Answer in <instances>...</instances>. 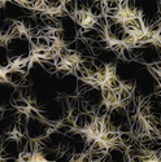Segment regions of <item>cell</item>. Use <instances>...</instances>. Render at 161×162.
<instances>
[{
    "label": "cell",
    "mask_w": 161,
    "mask_h": 162,
    "mask_svg": "<svg viewBox=\"0 0 161 162\" xmlns=\"http://www.w3.org/2000/svg\"><path fill=\"white\" fill-rule=\"evenodd\" d=\"M109 110H110L109 105L105 103V101H103L101 104H99L97 107H96V109H95V115H96V118H104V117L108 115Z\"/></svg>",
    "instance_id": "obj_2"
},
{
    "label": "cell",
    "mask_w": 161,
    "mask_h": 162,
    "mask_svg": "<svg viewBox=\"0 0 161 162\" xmlns=\"http://www.w3.org/2000/svg\"><path fill=\"white\" fill-rule=\"evenodd\" d=\"M120 10L121 12L127 10V0H120Z\"/></svg>",
    "instance_id": "obj_7"
},
{
    "label": "cell",
    "mask_w": 161,
    "mask_h": 162,
    "mask_svg": "<svg viewBox=\"0 0 161 162\" xmlns=\"http://www.w3.org/2000/svg\"><path fill=\"white\" fill-rule=\"evenodd\" d=\"M159 2H161V0H159Z\"/></svg>",
    "instance_id": "obj_10"
},
{
    "label": "cell",
    "mask_w": 161,
    "mask_h": 162,
    "mask_svg": "<svg viewBox=\"0 0 161 162\" xmlns=\"http://www.w3.org/2000/svg\"><path fill=\"white\" fill-rule=\"evenodd\" d=\"M123 29H125L127 33H130V34H134L135 31H138L137 30V25L134 23V21H133V18H130V20H125L123 21Z\"/></svg>",
    "instance_id": "obj_5"
},
{
    "label": "cell",
    "mask_w": 161,
    "mask_h": 162,
    "mask_svg": "<svg viewBox=\"0 0 161 162\" xmlns=\"http://www.w3.org/2000/svg\"><path fill=\"white\" fill-rule=\"evenodd\" d=\"M4 77L7 79V82H9L10 84H13L16 87L21 86L23 82V78H25V74L21 73L20 70H17L16 67H13L12 70H8L4 73Z\"/></svg>",
    "instance_id": "obj_1"
},
{
    "label": "cell",
    "mask_w": 161,
    "mask_h": 162,
    "mask_svg": "<svg viewBox=\"0 0 161 162\" xmlns=\"http://www.w3.org/2000/svg\"><path fill=\"white\" fill-rule=\"evenodd\" d=\"M40 64H42V67H43V70H44L46 73L48 74H55L57 71V66L52 64V62H49V61H40Z\"/></svg>",
    "instance_id": "obj_4"
},
{
    "label": "cell",
    "mask_w": 161,
    "mask_h": 162,
    "mask_svg": "<svg viewBox=\"0 0 161 162\" xmlns=\"http://www.w3.org/2000/svg\"><path fill=\"white\" fill-rule=\"evenodd\" d=\"M5 2H7V0H0V9H3L5 7Z\"/></svg>",
    "instance_id": "obj_9"
},
{
    "label": "cell",
    "mask_w": 161,
    "mask_h": 162,
    "mask_svg": "<svg viewBox=\"0 0 161 162\" xmlns=\"http://www.w3.org/2000/svg\"><path fill=\"white\" fill-rule=\"evenodd\" d=\"M105 83L108 84V87L110 90H120L121 87H122V82L120 80V78L117 77V75H113V77H107V80H105Z\"/></svg>",
    "instance_id": "obj_3"
},
{
    "label": "cell",
    "mask_w": 161,
    "mask_h": 162,
    "mask_svg": "<svg viewBox=\"0 0 161 162\" xmlns=\"http://www.w3.org/2000/svg\"><path fill=\"white\" fill-rule=\"evenodd\" d=\"M95 22L99 23V25H100V26H103V27H107V26H108V25H107V16H105V14H101V16L96 17V18H95Z\"/></svg>",
    "instance_id": "obj_6"
},
{
    "label": "cell",
    "mask_w": 161,
    "mask_h": 162,
    "mask_svg": "<svg viewBox=\"0 0 161 162\" xmlns=\"http://www.w3.org/2000/svg\"><path fill=\"white\" fill-rule=\"evenodd\" d=\"M120 20L117 17H107V25L108 26H110V25H114V23H117Z\"/></svg>",
    "instance_id": "obj_8"
}]
</instances>
